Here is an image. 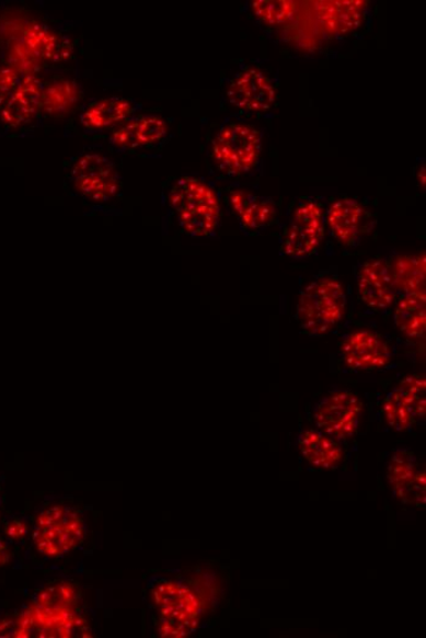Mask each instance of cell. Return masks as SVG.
<instances>
[{
	"label": "cell",
	"instance_id": "cell-1",
	"mask_svg": "<svg viewBox=\"0 0 426 638\" xmlns=\"http://www.w3.org/2000/svg\"><path fill=\"white\" fill-rule=\"evenodd\" d=\"M149 596L161 637L184 638L199 629L204 605L188 584L159 578L150 584Z\"/></svg>",
	"mask_w": 426,
	"mask_h": 638
},
{
	"label": "cell",
	"instance_id": "cell-2",
	"mask_svg": "<svg viewBox=\"0 0 426 638\" xmlns=\"http://www.w3.org/2000/svg\"><path fill=\"white\" fill-rule=\"evenodd\" d=\"M169 204L180 228L196 239L210 238L220 226V200L211 184L202 179L182 178L169 193Z\"/></svg>",
	"mask_w": 426,
	"mask_h": 638
},
{
	"label": "cell",
	"instance_id": "cell-3",
	"mask_svg": "<svg viewBox=\"0 0 426 638\" xmlns=\"http://www.w3.org/2000/svg\"><path fill=\"white\" fill-rule=\"evenodd\" d=\"M87 538V522L82 513L66 503H49L34 523L35 548L44 557L57 559L76 550Z\"/></svg>",
	"mask_w": 426,
	"mask_h": 638
},
{
	"label": "cell",
	"instance_id": "cell-4",
	"mask_svg": "<svg viewBox=\"0 0 426 638\" xmlns=\"http://www.w3.org/2000/svg\"><path fill=\"white\" fill-rule=\"evenodd\" d=\"M346 308L345 287L337 277L326 276L301 292L296 317L304 333L320 337L330 333L342 321Z\"/></svg>",
	"mask_w": 426,
	"mask_h": 638
},
{
	"label": "cell",
	"instance_id": "cell-5",
	"mask_svg": "<svg viewBox=\"0 0 426 638\" xmlns=\"http://www.w3.org/2000/svg\"><path fill=\"white\" fill-rule=\"evenodd\" d=\"M262 136L244 122H228L217 132L211 143V158L216 168L228 178L252 172L262 156Z\"/></svg>",
	"mask_w": 426,
	"mask_h": 638
},
{
	"label": "cell",
	"instance_id": "cell-6",
	"mask_svg": "<svg viewBox=\"0 0 426 638\" xmlns=\"http://www.w3.org/2000/svg\"><path fill=\"white\" fill-rule=\"evenodd\" d=\"M69 182L80 197L96 204L116 200L122 187L114 163L97 152L84 153L72 164Z\"/></svg>",
	"mask_w": 426,
	"mask_h": 638
},
{
	"label": "cell",
	"instance_id": "cell-7",
	"mask_svg": "<svg viewBox=\"0 0 426 638\" xmlns=\"http://www.w3.org/2000/svg\"><path fill=\"white\" fill-rule=\"evenodd\" d=\"M364 411L360 398L349 390H336L320 400L314 411L316 429L337 441L357 434Z\"/></svg>",
	"mask_w": 426,
	"mask_h": 638
},
{
	"label": "cell",
	"instance_id": "cell-8",
	"mask_svg": "<svg viewBox=\"0 0 426 638\" xmlns=\"http://www.w3.org/2000/svg\"><path fill=\"white\" fill-rule=\"evenodd\" d=\"M425 392L424 376L413 375L401 380L382 401V414L388 425L396 431H408L417 425L425 417Z\"/></svg>",
	"mask_w": 426,
	"mask_h": 638
},
{
	"label": "cell",
	"instance_id": "cell-9",
	"mask_svg": "<svg viewBox=\"0 0 426 638\" xmlns=\"http://www.w3.org/2000/svg\"><path fill=\"white\" fill-rule=\"evenodd\" d=\"M325 214L321 204L313 200L301 202L287 232L284 253L293 259L313 254L324 239Z\"/></svg>",
	"mask_w": 426,
	"mask_h": 638
},
{
	"label": "cell",
	"instance_id": "cell-10",
	"mask_svg": "<svg viewBox=\"0 0 426 638\" xmlns=\"http://www.w3.org/2000/svg\"><path fill=\"white\" fill-rule=\"evenodd\" d=\"M388 480L393 495L403 505L425 508L426 472L412 451L399 449L393 453L388 467Z\"/></svg>",
	"mask_w": 426,
	"mask_h": 638
},
{
	"label": "cell",
	"instance_id": "cell-11",
	"mask_svg": "<svg viewBox=\"0 0 426 638\" xmlns=\"http://www.w3.org/2000/svg\"><path fill=\"white\" fill-rule=\"evenodd\" d=\"M226 98L238 110L263 113L274 106L276 90L264 71L245 68L232 79Z\"/></svg>",
	"mask_w": 426,
	"mask_h": 638
},
{
	"label": "cell",
	"instance_id": "cell-12",
	"mask_svg": "<svg viewBox=\"0 0 426 638\" xmlns=\"http://www.w3.org/2000/svg\"><path fill=\"white\" fill-rule=\"evenodd\" d=\"M169 136V125L156 115L134 116L110 136L111 146L118 151L152 150L162 146Z\"/></svg>",
	"mask_w": 426,
	"mask_h": 638
},
{
	"label": "cell",
	"instance_id": "cell-13",
	"mask_svg": "<svg viewBox=\"0 0 426 638\" xmlns=\"http://www.w3.org/2000/svg\"><path fill=\"white\" fill-rule=\"evenodd\" d=\"M341 353L352 372H376L387 367L392 358L390 345L367 329L350 333L342 343Z\"/></svg>",
	"mask_w": 426,
	"mask_h": 638
},
{
	"label": "cell",
	"instance_id": "cell-14",
	"mask_svg": "<svg viewBox=\"0 0 426 638\" xmlns=\"http://www.w3.org/2000/svg\"><path fill=\"white\" fill-rule=\"evenodd\" d=\"M44 84L34 75L20 80L13 95L0 110V122L5 128L18 129L30 125L41 113Z\"/></svg>",
	"mask_w": 426,
	"mask_h": 638
},
{
	"label": "cell",
	"instance_id": "cell-15",
	"mask_svg": "<svg viewBox=\"0 0 426 638\" xmlns=\"http://www.w3.org/2000/svg\"><path fill=\"white\" fill-rule=\"evenodd\" d=\"M396 296L391 266L387 262L373 260L360 267L358 297L364 305L376 311L388 310Z\"/></svg>",
	"mask_w": 426,
	"mask_h": 638
},
{
	"label": "cell",
	"instance_id": "cell-16",
	"mask_svg": "<svg viewBox=\"0 0 426 638\" xmlns=\"http://www.w3.org/2000/svg\"><path fill=\"white\" fill-rule=\"evenodd\" d=\"M138 104L123 98H110L92 102L79 117L80 126L88 133L116 129L135 116Z\"/></svg>",
	"mask_w": 426,
	"mask_h": 638
},
{
	"label": "cell",
	"instance_id": "cell-17",
	"mask_svg": "<svg viewBox=\"0 0 426 638\" xmlns=\"http://www.w3.org/2000/svg\"><path fill=\"white\" fill-rule=\"evenodd\" d=\"M326 221L337 241L346 246H355L366 228V210L355 200H338L331 204Z\"/></svg>",
	"mask_w": 426,
	"mask_h": 638
},
{
	"label": "cell",
	"instance_id": "cell-18",
	"mask_svg": "<svg viewBox=\"0 0 426 638\" xmlns=\"http://www.w3.org/2000/svg\"><path fill=\"white\" fill-rule=\"evenodd\" d=\"M298 448L309 465L318 469H335L345 457L341 442L318 429L301 431Z\"/></svg>",
	"mask_w": 426,
	"mask_h": 638
},
{
	"label": "cell",
	"instance_id": "cell-19",
	"mask_svg": "<svg viewBox=\"0 0 426 638\" xmlns=\"http://www.w3.org/2000/svg\"><path fill=\"white\" fill-rule=\"evenodd\" d=\"M230 204L239 223L246 231H255L266 228L276 218V208L273 201L257 197V195L234 190L230 193Z\"/></svg>",
	"mask_w": 426,
	"mask_h": 638
},
{
	"label": "cell",
	"instance_id": "cell-20",
	"mask_svg": "<svg viewBox=\"0 0 426 638\" xmlns=\"http://www.w3.org/2000/svg\"><path fill=\"white\" fill-rule=\"evenodd\" d=\"M362 2H319L316 12L322 26L327 33L334 35H345L358 29L364 18Z\"/></svg>",
	"mask_w": 426,
	"mask_h": 638
},
{
	"label": "cell",
	"instance_id": "cell-21",
	"mask_svg": "<svg viewBox=\"0 0 426 638\" xmlns=\"http://www.w3.org/2000/svg\"><path fill=\"white\" fill-rule=\"evenodd\" d=\"M82 91L78 82L60 79L44 87L41 113L49 117H65L79 104Z\"/></svg>",
	"mask_w": 426,
	"mask_h": 638
},
{
	"label": "cell",
	"instance_id": "cell-22",
	"mask_svg": "<svg viewBox=\"0 0 426 638\" xmlns=\"http://www.w3.org/2000/svg\"><path fill=\"white\" fill-rule=\"evenodd\" d=\"M394 324L411 339H422L426 327V297L424 294L403 295L394 311Z\"/></svg>",
	"mask_w": 426,
	"mask_h": 638
},
{
	"label": "cell",
	"instance_id": "cell-23",
	"mask_svg": "<svg viewBox=\"0 0 426 638\" xmlns=\"http://www.w3.org/2000/svg\"><path fill=\"white\" fill-rule=\"evenodd\" d=\"M392 280L396 292L403 295L425 293V261L414 257H401L391 266Z\"/></svg>",
	"mask_w": 426,
	"mask_h": 638
},
{
	"label": "cell",
	"instance_id": "cell-24",
	"mask_svg": "<svg viewBox=\"0 0 426 638\" xmlns=\"http://www.w3.org/2000/svg\"><path fill=\"white\" fill-rule=\"evenodd\" d=\"M254 15L269 25L288 22L296 12V4L288 0H257L252 4Z\"/></svg>",
	"mask_w": 426,
	"mask_h": 638
},
{
	"label": "cell",
	"instance_id": "cell-25",
	"mask_svg": "<svg viewBox=\"0 0 426 638\" xmlns=\"http://www.w3.org/2000/svg\"><path fill=\"white\" fill-rule=\"evenodd\" d=\"M20 80L22 78H20L19 71L15 68H0V107H3L10 96L13 95Z\"/></svg>",
	"mask_w": 426,
	"mask_h": 638
},
{
	"label": "cell",
	"instance_id": "cell-26",
	"mask_svg": "<svg viewBox=\"0 0 426 638\" xmlns=\"http://www.w3.org/2000/svg\"><path fill=\"white\" fill-rule=\"evenodd\" d=\"M27 534H28L27 523L24 522L23 520L14 519L10 520L5 524V535L9 539H12L14 542L23 540L24 538L27 537Z\"/></svg>",
	"mask_w": 426,
	"mask_h": 638
},
{
	"label": "cell",
	"instance_id": "cell-27",
	"mask_svg": "<svg viewBox=\"0 0 426 638\" xmlns=\"http://www.w3.org/2000/svg\"><path fill=\"white\" fill-rule=\"evenodd\" d=\"M10 559H12V552H10L7 542L0 538V568L9 563Z\"/></svg>",
	"mask_w": 426,
	"mask_h": 638
}]
</instances>
